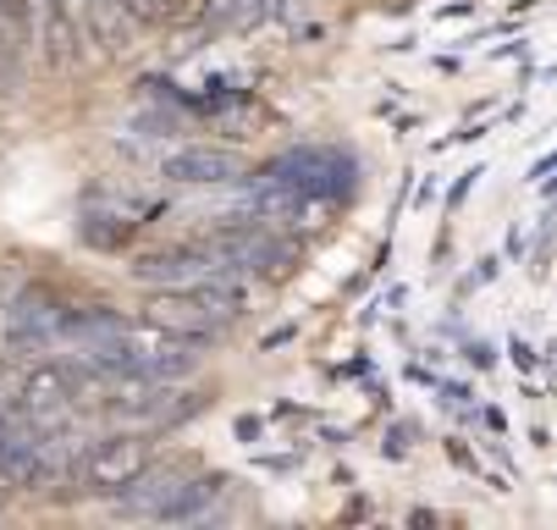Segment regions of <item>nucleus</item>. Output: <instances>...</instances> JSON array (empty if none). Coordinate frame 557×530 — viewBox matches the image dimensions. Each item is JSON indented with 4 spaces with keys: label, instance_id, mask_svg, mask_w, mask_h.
<instances>
[{
    "label": "nucleus",
    "instance_id": "1",
    "mask_svg": "<svg viewBox=\"0 0 557 530\" xmlns=\"http://www.w3.org/2000/svg\"><path fill=\"white\" fill-rule=\"evenodd\" d=\"M144 470H149V442H144V436H106V442L89 447V459H84V486L116 497V492H127Z\"/></svg>",
    "mask_w": 557,
    "mask_h": 530
},
{
    "label": "nucleus",
    "instance_id": "2",
    "mask_svg": "<svg viewBox=\"0 0 557 530\" xmlns=\"http://www.w3.org/2000/svg\"><path fill=\"white\" fill-rule=\"evenodd\" d=\"M144 321L166 326V332H177V337H188V343H210V337L226 326L194 287H154V298L144 305Z\"/></svg>",
    "mask_w": 557,
    "mask_h": 530
},
{
    "label": "nucleus",
    "instance_id": "3",
    "mask_svg": "<svg viewBox=\"0 0 557 530\" xmlns=\"http://www.w3.org/2000/svg\"><path fill=\"white\" fill-rule=\"evenodd\" d=\"M226 266L210 249H161V255H138L133 260V276L149 282V287H199V282H210Z\"/></svg>",
    "mask_w": 557,
    "mask_h": 530
},
{
    "label": "nucleus",
    "instance_id": "4",
    "mask_svg": "<svg viewBox=\"0 0 557 530\" xmlns=\"http://www.w3.org/2000/svg\"><path fill=\"white\" fill-rule=\"evenodd\" d=\"M161 172H166L172 183H183V188H221V183H237V177H244V161L226 156V149L188 144V149H177V156H172Z\"/></svg>",
    "mask_w": 557,
    "mask_h": 530
},
{
    "label": "nucleus",
    "instance_id": "5",
    "mask_svg": "<svg viewBox=\"0 0 557 530\" xmlns=\"http://www.w3.org/2000/svg\"><path fill=\"white\" fill-rule=\"evenodd\" d=\"M84 39L100 45L106 56H127V50H138V39H144V17L127 7V0H89Z\"/></svg>",
    "mask_w": 557,
    "mask_h": 530
},
{
    "label": "nucleus",
    "instance_id": "6",
    "mask_svg": "<svg viewBox=\"0 0 557 530\" xmlns=\"http://www.w3.org/2000/svg\"><path fill=\"white\" fill-rule=\"evenodd\" d=\"M183 486H188V476H166V470L149 476V470H144L127 492H116V508H122V514H144V519H161V514L177 503Z\"/></svg>",
    "mask_w": 557,
    "mask_h": 530
},
{
    "label": "nucleus",
    "instance_id": "7",
    "mask_svg": "<svg viewBox=\"0 0 557 530\" xmlns=\"http://www.w3.org/2000/svg\"><path fill=\"white\" fill-rule=\"evenodd\" d=\"M210 497H215V481H188V486L177 492V503H172V508H166L161 519H166V525H183V519H199Z\"/></svg>",
    "mask_w": 557,
    "mask_h": 530
},
{
    "label": "nucleus",
    "instance_id": "8",
    "mask_svg": "<svg viewBox=\"0 0 557 530\" xmlns=\"http://www.w3.org/2000/svg\"><path fill=\"white\" fill-rule=\"evenodd\" d=\"M12 12H17V23H28V28L39 34V28H45L61 7H55V0H12Z\"/></svg>",
    "mask_w": 557,
    "mask_h": 530
},
{
    "label": "nucleus",
    "instance_id": "9",
    "mask_svg": "<svg viewBox=\"0 0 557 530\" xmlns=\"http://www.w3.org/2000/svg\"><path fill=\"white\" fill-rule=\"evenodd\" d=\"M474 177H486V167H469V172H463V177H458V183L447 188V210H458V205L469 199V188H474Z\"/></svg>",
    "mask_w": 557,
    "mask_h": 530
},
{
    "label": "nucleus",
    "instance_id": "10",
    "mask_svg": "<svg viewBox=\"0 0 557 530\" xmlns=\"http://www.w3.org/2000/svg\"><path fill=\"white\" fill-rule=\"evenodd\" d=\"M508 354H513V365H519V370H535V348H530L524 337H508Z\"/></svg>",
    "mask_w": 557,
    "mask_h": 530
},
{
    "label": "nucleus",
    "instance_id": "11",
    "mask_svg": "<svg viewBox=\"0 0 557 530\" xmlns=\"http://www.w3.org/2000/svg\"><path fill=\"white\" fill-rule=\"evenodd\" d=\"M55 7H61V12H66V17L77 23V28L89 23V0H55Z\"/></svg>",
    "mask_w": 557,
    "mask_h": 530
},
{
    "label": "nucleus",
    "instance_id": "12",
    "mask_svg": "<svg viewBox=\"0 0 557 530\" xmlns=\"http://www.w3.org/2000/svg\"><path fill=\"white\" fill-rule=\"evenodd\" d=\"M447 459H453V465H463V470H481V465H474V453H469V447H458V442H447Z\"/></svg>",
    "mask_w": 557,
    "mask_h": 530
},
{
    "label": "nucleus",
    "instance_id": "13",
    "mask_svg": "<svg viewBox=\"0 0 557 530\" xmlns=\"http://www.w3.org/2000/svg\"><path fill=\"white\" fill-rule=\"evenodd\" d=\"M552 172H557V149H552V156H546V161H535V167H530V183H546Z\"/></svg>",
    "mask_w": 557,
    "mask_h": 530
},
{
    "label": "nucleus",
    "instance_id": "14",
    "mask_svg": "<svg viewBox=\"0 0 557 530\" xmlns=\"http://www.w3.org/2000/svg\"><path fill=\"white\" fill-rule=\"evenodd\" d=\"M12 23H17V12H12V0H0V45H7V34H12Z\"/></svg>",
    "mask_w": 557,
    "mask_h": 530
},
{
    "label": "nucleus",
    "instance_id": "15",
    "mask_svg": "<svg viewBox=\"0 0 557 530\" xmlns=\"http://www.w3.org/2000/svg\"><path fill=\"white\" fill-rule=\"evenodd\" d=\"M442 398H447V404H469V398H474V393H469V387H463V382H447V387H442Z\"/></svg>",
    "mask_w": 557,
    "mask_h": 530
},
{
    "label": "nucleus",
    "instance_id": "16",
    "mask_svg": "<svg viewBox=\"0 0 557 530\" xmlns=\"http://www.w3.org/2000/svg\"><path fill=\"white\" fill-rule=\"evenodd\" d=\"M237 436L255 442V436H260V415H244V420H237Z\"/></svg>",
    "mask_w": 557,
    "mask_h": 530
},
{
    "label": "nucleus",
    "instance_id": "17",
    "mask_svg": "<svg viewBox=\"0 0 557 530\" xmlns=\"http://www.w3.org/2000/svg\"><path fill=\"white\" fill-rule=\"evenodd\" d=\"M436 17H442V23H453V17H469V0H453V7H442Z\"/></svg>",
    "mask_w": 557,
    "mask_h": 530
},
{
    "label": "nucleus",
    "instance_id": "18",
    "mask_svg": "<svg viewBox=\"0 0 557 530\" xmlns=\"http://www.w3.org/2000/svg\"><path fill=\"white\" fill-rule=\"evenodd\" d=\"M541 194H546V199H557V177H546V183H541Z\"/></svg>",
    "mask_w": 557,
    "mask_h": 530
}]
</instances>
